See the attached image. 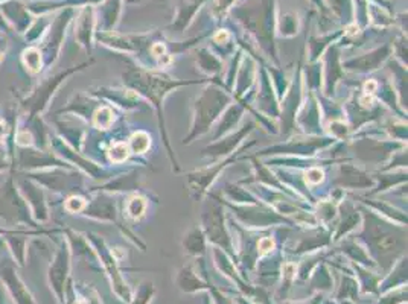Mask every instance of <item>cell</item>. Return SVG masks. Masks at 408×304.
Masks as SVG:
<instances>
[{
  "mask_svg": "<svg viewBox=\"0 0 408 304\" xmlns=\"http://www.w3.org/2000/svg\"><path fill=\"white\" fill-rule=\"evenodd\" d=\"M305 175H307V183H312V184L320 183L323 178V172L320 169H309Z\"/></svg>",
  "mask_w": 408,
  "mask_h": 304,
  "instance_id": "30bf717a",
  "label": "cell"
},
{
  "mask_svg": "<svg viewBox=\"0 0 408 304\" xmlns=\"http://www.w3.org/2000/svg\"><path fill=\"white\" fill-rule=\"evenodd\" d=\"M230 102V98L226 93L216 89H207L202 94L200 98L197 99L195 103V120H194V127L189 134L187 140L183 143H189L192 139L202 135L206 133L211 127L212 122L218 118V114L224 110V107Z\"/></svg>",
  "mask_w": 408,
  "mask_h": 304,
  "instance_id": "6da1fadb",
  "label": "cell"
},
{
  "mask_svg": "<svg viewBox=\"0 0 408 304\" xmlns=\"http://www.w3.org/2000/svg\"><path fill=\"white\" fill-rule=\"evenodd\" d=\"M0 277L6 283V286L11 292V295L17 301V304H35L33 295H31L29 291L25 288V285L20 280L11 265H2L0 266Z\"/></svg>",
  "mask_w": 408,
  "mask_h": 304,
  "instance_id": "7a4b0ae2",
  "label": "cell"
},
{
  "mask_svg": "<svg viewBox=\"0 0 408 304\" xmlns=\"http://www.w3.org/2000/svg\"><path fill=\"white\" fill-rule=\"evenodd\" d=\"M128 157V146L125 143H116L113 145L110 150V160L114 163H122Z\"/></svg>",
  "mask_w": 408,
  "mask_h": 304,
  "instance_id": "ba28073f",
  "label": "cell"
},
{
  "mask_svg": "<svg viewBox=\"0 0 408 304\" xmlns=\"http://www.w3.org/2000/svg\"><path fill=\"white\" fill-rule=\"evenodd\" d=\"M95 122L98 127L101 128H109L111 122H113V116H111V111L109 108H101L98 110V113L95 114Z\"/></svg>",
  "mask_w": 408,
  "mask_h": 304,
  "instance_id": "9c48e42d",
  "label": "cell"
},
{
  "mask_svg": "<svg viewBox=\"0 0 408 304\" xmlns=\"http://www.w3.org/2000/svg\"><path fill=\"white\" fill-rule=\"evenodd\" d=\"M252 127L253 125L252 123H248V127H246L244 130H241L239 133H236V135H233V137H230L227 140H223L221 143H216L212 146V150H215V152H212V155H223V154H228L230 151H232L233 148V145L236 146V143H239V140L244 137L246 134H248L250 131H252Z\"/></svg>",
  "mask_w": 408,
  "mask_h": 304,
  "instance_id": "277c9868",
  "label": "cell"
},
{
  "mask_svg": "<svg viewBox=\"0 0 408 304\" xmlns=\"http://www.w3.org/2000/svg\"><path fill=\"white\" fill-rule=\"evenodd\" d=\"M150 146V137L148 134L145 133H138L133 135L131 139V150L134 154H143Z\"/></svg>",
  "mask_w": 408,
  "mask_h": 304,
  "instance_id": "52a82bcc",
  "label": "cell"
},
{
  "mask_svg": "<svg viewBox=\"0 0 408 304\" xmlns=\"http://www.w3.org/2000/svg\"><path fill=\"white\" fill-rule=\"evenodd\" d=\"M146 210V203L145 199L140 196H134L133 199H130V203L127 206V212L133 219H138L140 216H143Z\"/></svg>",
  "mask_w": 408,
  "mask_h": 304,
  "instance_id": "8992f818",
  "label": "cell"
},
{
  "mask_svg": "<svg viewBox=\"0 0 408 304\" xmlns=\"http://www.w3.org/2000/svg\"><path fill=\"white\" fill-rule=\"evenodd\" d=\"M67 269H69L67 253L66 251H61V253L57 256L54 266H50V271H49L50 285L55 289V293L60 300H62V295H65V278L67 274Z\"/></svg>",
  "mask_w": 408,
  "mask_h": 304,
  "instance_id": "3957f363",
  "label": "cell"
},
{
  "mask_svg": "<svg viewBox=\"0 0 408 304\" xmlns=\"http://www.w3.org/2000/svg\"><path fill=\"white\" fill-rule=\"evenodd\" d=\"M184 237H186L184 239V248L187 249V253H191V254L203 253V251H204V240H203V235H202L200 230L194 228Z\"/></svg>",
  "mask_w": 408,
  "mask_h": 304,
  "instance_id": "5b68a950",
  "label": "cell"
}]
</instances>
